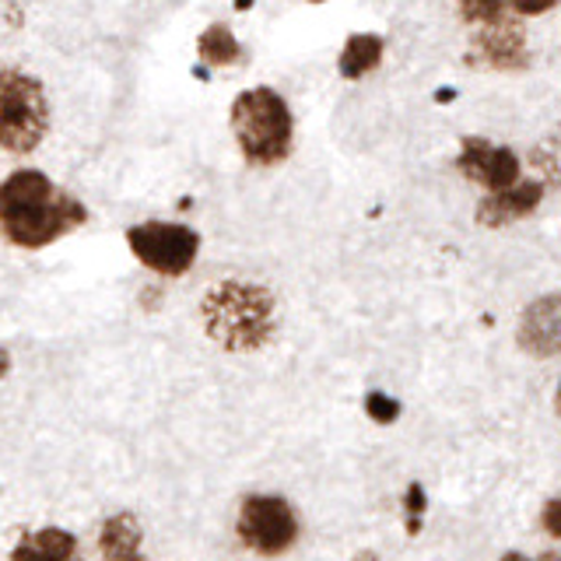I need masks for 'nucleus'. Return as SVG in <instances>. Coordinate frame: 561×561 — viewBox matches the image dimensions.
Wrapping results in <instances>:
<instances>
[{"label":"nucleus","mask_w":561,"mask_h":561,"mask_svg":"<svg viewBox=\"0 0 561 561\" xmlns=\"http://www.w3.org/2000/svg\"><path fill=\"white\" fill-rule=\"evenodd\" d=\"M232 134L253 165H277L291 154L295 119L274 88H250L232 102Z\"/></svg>","instance_id":"3"},{"label":"nucleus","mask_w":561,"mask_h":561,"mask_svg":"<svg viewBox=\"0 0 561 561\" xmlns=\"http://www.w3.org/2000/svg\"><path fill=\"white\" fill-rule=\"evenodd\" d=\"M502 561H534V558H526V554H519V551H508V554H502ZM537 561H561L558 554H543V558H537Z\"/></svg>","instance_id":"20"},{"label":"nucleus","mask_w":561,"mask_h":561,"mask_svg":"<svg viewBox=\"0 0 561 561\" xmlns=\"http://www.w3.org/2000/svg\"><path fill=\"white\" fill-rule=\"evenodd\" d=\"M543 530H548L551 537H561V499H551L548 505H543Z\"/></svg>","instance_id":"18"},{"label":"nucleus","mask_w":561,"mask_h":561,"mask_svg":"<svg viewBox=\"0 0 561 561\" xmlns=\"http://www.w3.org/2000/svg\"><path fill=\"white\" fill-rule=\"evenodd\" d=\"M140 540H145V534H140V523L123 513V516H113L110 523L102 526L99 548L110 561H145V558H140Z\"/></svg>","instance_id":"12"},{"label":"nucleus","mask_w":561,"mask_h":561,"mask_svg":"<svg viewBox=\"0 0 561 561\" xmlns=\"http://www.w3.org/2000/svg\"><path fill=\"white\" fill-rule=\"evenodd\" d=\"M460 14L467 18V22H473L481 28V25H491V22H499V18H505L508 8L505 4H491V0H488V4H463Z\"/></svg>","instance_id":"16"},{"label":"nucleus","mask_w":561,"mask_h":561,"mask_svg":"<svg viewBox=\"0 0 561 561\" xmlns=\"http://www.w3.org/2000/svg\"><path fill=\"white\" fill-rule=\"evenodd\" d=\"M49 130V102L43 84L22 70H0V148L35 151Z\"/></svg>","instance_id":"4"},{"label":"nucleus","mask_w":561,"mask_h":561,"mask_svg":"<svg viewBox=\"0 0 561 561\" xmlns=\"http://www.w3.org/2000/svg\"><path fill=\"white\" fill-rule=\"evenodd\" d=\"M467 180L488 186L491 193H502L508 186L519 183V158L516 151H508L502 145H491L484 137H463V151L456 158Z\"/></svg>","instance_id":"7"},{"label":"nucleus","mask_w":561,"mask_h":561,"mask_svg":"<svg viewBox=\"0 0 561 561\" xmlns=\"http://www.w3.org/2000/svg\"><path fill=\"white\" fill-rule=\"evenodd\" d=\"M558 414H561V390H558Z\"/></svg>","instance_id":"22"},{"label":"nucleus","mask_w":561,"mask_h":561,"mask_svg":"<svg viewBox=\"0 0 561 561\" xmlns=\"http://www.w3.org/2000/svg\"><path fill=\"white\" fill-rule=\"evenodd\" d=\"M84 221V204L43 172L18 169L0 183V228L22 250H43Z\"/></svg>","instance_id":"1"},{"label":"nucleus","mask_w":561,"mask_h":561,"mask_svg":"<svg viewBox=\"0 0 561 561\" xmlns=\"http://www.w3.org/2000/svg\"><path fill=\"white\" fill-rule=\"evenodd\" d=\"M516 341L526 355H534V358L561 355V291L540 295L537 302L523 309Z\"/></svg>","instance_id":"8"},{"label":"nucleus","mask_w":561,"mask_h":561,"mask_svg":"<svg viewBox=\"0 0 561 561\" xmlns=\"http://www.w3.org/2000/svg\"><path fill=\"white\" fill-rule=\"evenodd\" d=\"M11 561H81V548L75 534L60 530V526H46V530L18 540Z\"/></svg>","instance_id":"11"},{"label":"nucleus","mask_w":561,"mask_h":561,"mask_svg":"<svg viewBox=\"0 0 561 561\" xmlns=\"http://www.w3.org/2000/svg\"><path fill=\"white\" fill-rule=\"evenodd\" d=\"M127 245L148 271L165 274V277H180L197 263L201 236L193 232L190 225L145 221V225L127 228Z\"/></svg>","instance_id":"5"},{"label":"nucleus","mask_w":561,"mask_h":561,"mask_svg":"<svg viewBox=\"0 0 561 561\" xmlns=\"http://www.w3.org/2000/svg\"><path fill=\"white\" fill-rule=\"evenodd\" d=\"M8 373H11V355H8L4 347H0V379H4Z\"/></svg>","instance_id":"21"},{"label":"nucleus","mask_w":561,"mask_h":561,"mask_svg":"<svg viewBox=\"0 0 561 561\" xmlns=\"http://www.w3.org/2000/svg\"><path fill=\"white\" fill-rule=\"evenodd\" d=\"M473 49L481 53V64L491 67H523L526 49H523V25L513 18H499V22L481 25L473 35Z\"/></svg>","instance_id":"9"},{"label":"nucleus","mask_w":561,"mask_h":561,"mask_svg":"<svg viewBox=\"0 0 561 561\" xmlns=\"http://www.w3.org/2000/svg\"><path fill=\"white\" fill-rule=\"evenodd\" d=\"M379 60H382V39H379V35L362 32V35H351V39L344 43L337 67H341V75L347 81H358V78L368 75V70H376Z\"/></svg>","instance_id":"13"},{"label":"nucleus","mask_w":561,"mask_h":561,"mask_svg":"<svg viewBox=\"0 0 561 561\" xmlns=\"http://www.w3.org/2000/svg\"><path fill=\"white\" fill-rule=\"evenodd\" d=\"M365 411L373 421H379V425H390V421L400 417V403L393 397H386V393H368L365 397Z\"/></svg>","instance_id":"15"},{"label":"nucleus","mask_w":561,"mask_h":561,"mask_svg":"<svg viewBox=\"0 0 561 561\" xmlns=\"http://www.w3.org/2000/svg\"><path fill=\"white\" fill-rule=\"evenodd\" d=\"M239 540L263 558H277L295 548L298 516L295 508L277 495H250L239 508Z\"/></svg>","instance_id":"6"},{"label":"nucleus","mask_w":561,"mask_h":561,"mask_svg":"<svg viewBox=\"0 0 561 561\" xmlns=\"http://www.w3.org/2000/svg\"><path fill=\"white\" fill-rule=\"evenodd\" d=\"M197 53H201V60L210 64V67H228V64L242 60V46H239L236 32L228 25H210L197 39Z\"/></svg>","instance_id":"14"},{"label":"nucleus","mask_w":561,"mask_h":561,"mask_svg":"<svg viewBox=\"0 0 561 561\" xmlns=\"http://www.w3.org/2000/svg\"><path fill=\"white\" fill-rule=\"evenodd\" d=\"M540 197H543L540 183H516V186H508L502 193H491V197H484L481 207H478V221L488 225V228H502L508 221H519L540 204Z\"/></svg>","instance_id":"10"},{"label":"nucleus","mask_w":561,"mask_h":561,"mask_svg":"<svg viewBox=\"0 0 561 561\" xmlns=\"http://www.w3.org/2000/svg\"><path fill=\"white\" fill-rule=\"evenodd\" d=\"M207 337L228 351H256L277 330V298L253 280H221L201 302Z\"/></svg>","instance_id":"2"},{"label":"nucleus","mask_w":561,"mask_h":561,"mask_svg":"<svg viewBox=\"0 0 561 561\" xmlns=\"http://www.w3.org/2000/svg\"><path fill=\"white\" fill-rule=\"evenodd\" d=\"M421 513H425V488H421V484H411V488H408V530H411V534H417Z\"/></svg>","instance_id":"17"},{"label":"nucleus","mask_w":561,"mask_h":561,"mask_svg":"<svg viewBox=\"0 0 561 561\" xmlns=\"http://www.w3.org/2000/svg\"><path fill=\"white\" fill-rule=\"evenodd\" d=\"M508 11H516V14H543V11H551V4H508Z\"/></svg>","instance_id":"19"}]
</instances>
